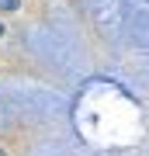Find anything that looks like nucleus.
<instances>
[{
  "label": "nucleus",
  "instance_id": "nucleus-1",
  "mask_svg": "<svg viewBox=\"0 0 149 156\" xmlns=\"http://www.w3.org/2000/svg\"><path fill=\"white\" fill-rule=\"evenodd\" d=\"M0 11H7V14L21 11V0H0Z\"/></svg>",
  "mask_w": 149,
  "mask_h": 156
},
{
  "label": "nucleus",
  "instance_id": "nucleus-2",
  "mask_svg": "<svg viewBox=\"0 0 149 156\" xmlns=\"http://www.w3.org/2000/svg\"><path fill=\"white\" fill-rule=\"evenodd\" d=\"M4 31H7V28H4V24H0V38H4Z\"/></svg>",
  "mask_w": 149,
  "mask_h": 156
},
{
  "label": "nucleus",
  "instance_id": "nucleus-3",
  "mask_svg": "<svg viewBox=\"0 0 149 156\" xmlns=\"http://www.w3.org/2000/svg\"><path fill=\"white\" fill-rule=\"evenodd\" d=\"M0 156H7V153H4V149H0Z\"/></svg>",
  "mask_w": 149,
  "mask_h": 156
}]
</instances>
